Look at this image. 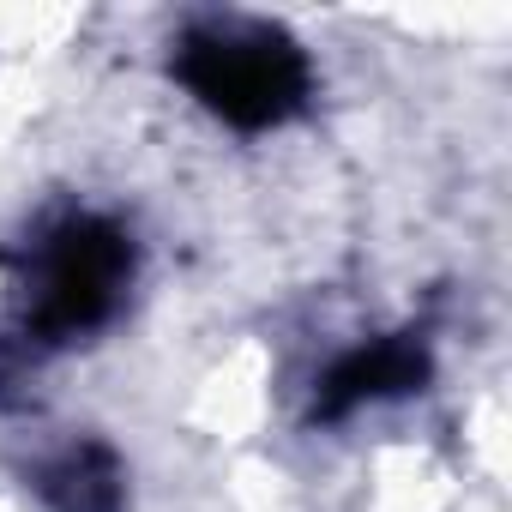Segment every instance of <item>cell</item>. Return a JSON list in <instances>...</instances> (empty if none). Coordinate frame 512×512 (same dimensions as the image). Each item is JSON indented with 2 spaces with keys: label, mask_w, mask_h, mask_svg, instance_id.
<instances>
[{
  "label": "cell",
  "mask_w": 512,
  "mask_h": 512,
  "mask_svg": "<svg viewBox=\"0 0 512 512\" xmlns=\"http://www.w3.org/2000/svg\"><path fill=\"white\" fill-rule=\"evenodd\" d=\"M55 512H121V464L103 446H67L37 476Z\"/></svg>",
  "instance_id": "cell-4"
},
{
  "label": "cell",
  "mask_w": 512,
  "mask_h": 512,
  "mask_svg": "<svg viewBox=\"0 0 512 512\" xmlns=\"http://www.w3.org/2000/svg\"><path fill=\"white\" fill-rule=\"evenodd\" d=\"M422 374H428L422 344H410V338H380V344H362V350H350V356L332 362V374L320 380L314 410L332 422V416H350V410H362V404H380V398H398V392L422 386Z\"/></svg>",
  "instance_id": "cell-3"
},
{
  "label": "cell",
  "mask_w": 512,
  "mask_h": 512,
  "mask_svg": "<svg viewBox=\"0 0 512 512\" xmlns=\"http://www.w3.org/2000/svg\"><path fill=\"white\" fill-rule=\"evenodd\" d=\"M175 73L217 121L247 127V133L278 127L308 103L302 49L260 19H211V25L187 31Z\"/></svg>",
  "instance_id": "cell-1"
},
{
  "label": "cell",
  "mask_w": 512,
  "mask_h": 512,
  "mask_svg": "<svg viewBox=\"0 0 512 512\" xmlns=\"http://www.w3.org/2000/svg\"><path fill=\"white\" fill-rule=\"evenodd\" d=\"M133 278V247L109 217L73 211L49 223L31 247L25 272V320L43 338H79L103 326Z\"/></svg>",
  "instance_id": "cell-2"
}]
</instances>
